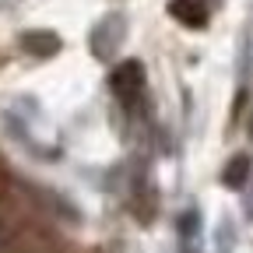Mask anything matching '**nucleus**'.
<instances>
[{
    "label": "nucleus",
    "instance_id": "1",
    "mask_svg": "<svg viewBox=\"0 0 253 253\" xmlns=\"http://www.w3.org/2000/svg\"><path fill=\"white\" fill-rule=\"evenodd\" d=\"M109 88L120 102H134L137 95L144 91V67L137 60H123L116 63V71L109 74Z\"/></svg>",
    "mask_w": 253,
    "mask_h": 253
},
{
    "label": "nucleus",
    "instance_id": "2",
    "mask_svg": "<svg viewBox=\"0 0 253 253\" xmlns=\"http://www.w3.org/2000/svg\"><path fill=\"white\" fill-rule=\"evenodd\" d=\"M169 14H172L179 25H186V28L208 25V7L201 4V0H172V4H169Z\"/></svg>",
    "mask_w": 253,
    "mask_h": 253
},
{
    "label": "nucleus",
    "instance_id": "3",
    "mask_svg": "<svg viewBox=\"0 0 253 253\" xmlns=\"http://www.w3.org/2000/svg\"><path fill=\"white\" fill-rule=\"evenodd\" d=\"M21 46L32 56H53V53H60V39L53 36V32H25Z\"/></svg>",
    "mask_w": 253,
    "mask_h": 253
},
{
    "label": "nucleus",
    "instance_id": "4",
    "mask_svg": "<svg viewBox=\"0 0 253 253\" xmlns=\"http://www.w3.org/2000/svg\"><path fill=\"white\" fill-rule=\"evenodd\" d=\"M250 169H253L250 155H236L232 162L225 166V172H221V183H225V186H232V190H239V186L250 179Z\"/></svg>",
    "mask_w": 253,
    "mask_h": 253
},
{
    "label": "nucleus",
    "instance_id": "5",
    "mask_svg": "<svg viewBox=\"0 0 253 253\" xmlns=\"http://www.w3.org/2000/svg\"><path fill=\"white\" fill-rule=\"evenodd\" d=\"M250 134H253V123H250Z\"/></svg>",
    "mask_w": 253,
    "mask_h": 253
}]
</instances>
